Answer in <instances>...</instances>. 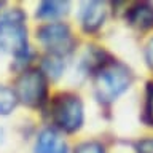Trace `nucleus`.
Wrapping results in <instances>:
<instances>
[{
    "label": "nucleus",
    "mask_w": 153,
    "mask_h": 153,
    "mask_svg": "<svg viewBox=\"0 0 153 153\" xmlns=\"http://www.w3.org/2000/svg\"><path fill=\"white\" fill-rule=\"evenodd\" d=\"M132 81L129 70L121 64H110L104 67L96 76V91L100 100L112 102L124 93Z\"/></svg>",
    "instance_id": "1"
},
{
    "label": "nucleus",
    "mask_w": 153,
    "mask_h": 153,
    "mask_svg": "<svg viewBox=\"0 0 153 153\" xmlns=\"http://www.w3.org/2000/svg\"><path fill=\"white\" fill-rule=\"evenodd\" d=\"M145 57H147L148 65L153 67V38H152L150 42H148V45H147V50H145Z\"/></svg>",
    "instance_id": "14"
},
{
    "label": "nucleus",
    "mask_w": 153,
    "mask_h": 153,
    "mask_svg": "<svg viewBox=\"0 0 153 153\" xmlns=\"http://www.w3.org/2000/svg\"><path fill=\"white\" fill-rule=\"evenodd\" d=\"M142 153H153V152H147V150H142Z\"/></svg>",
    "instance_id": "15"
},
{
    "label": "nucleus",
    "mask_w": 153,
    "mask_h": 153,
    "mask_svg": "<svg viewBox=\"0 0 153 153\" xmlns=\"http://www.w3.org/2000/svg\"><path fill=\"white\" fill-rule=\"evenodd\" d=\"M35 153H67V143L53 129H45L37 139Z\"/></svg>",
    "instance_id": "6"
},
{
    "label": "nucleus",
    "mask_w": 153,
    "mask_h": 153,
    "mask_svg": "<svg viewBox=\"0 0 153 153\" xmlns=\"http://www.w3.org/2000/svg\"><path fill=\"white\" fill-rule=\"evenodd\" d=\"M54 121L64 129V131L74 132L83 123V105L81 100L75 96H64L57 99L54 104Z\"/></svg>",
    "instance_id": "4"
},
{
    "label": "nucleus",
    "mask_w": 153,
    "mask_h": 153,
    "mask_svg": "<svg viewBox=\"0 0 153 153\" xmlns=\"http://www.w3.org/2000/svg\"><path fill=\"white\" fill-rule=\"evenodd\" d=\"M62 69H64V64H62L61 57L56 56V54L48 56V57H45V61H43V70H45L50 76H53V78H57V76L61 75Z\"/></svg>",
    "instance_id": "11"
},
{
    "label": "nucleus",
    "mask_w": 153,
    "mask_h": 153,
    "mask_svg": "<svg viewBox=\"0 0 153 153\" xmlns=\"http://www.w3.org/2000/svg\"><path fill=\"white\" fill-rule=\"evenodd\" d=\"M69 3L67 2H43L38 7L37 14L40 18H56L67 13Z\"/></svg>",
    "instance_id": "9"
},
{
    "label": "nucleus",
    "mask_w": 153,
    "mask_h": 153,
    "mask_svg": "<svg viewBox=\"0 0 153 153\" xmlns=\"http://www.w3.org/2000/svg\"><path fill=\"white\" fill-rule=\"evenodd\" d=\"M16 94L13 89L0 86V115H8L13 112V108L16 107Z\"/></svg>",
    "instance_id": "10"
},
{
    "label": "nucleus",
    "mask_w": 153,
    "mask_h": 153,
    "mask_svg": "<svg viewBox=\"0 0 153 153\" xmlns=\"http://www.w3.org/2000/svg\"><path fill=\"white\" fill-rule=\"evenodd\" d=\"M128 19L137 29H150L153 27V7L148 3H139L131 8Z\"/></svg>",
    "instance_id": "8"
},
{
    "label": "nucleus",
    "mask_w": 153,
    "mask_h": 153,
    "mask_svg": "<svg viewBox=\"0 0 153 153\" xmlns=\"http://www.w3.org/2000/svg\"><path fill=\"white\" fill-rule=\"evenodd\" d=\"M105 19V5L100 2H89L83 7L81 22L86 30H96L102 26Z\"/></svg>",
    "instance_id": "7"
},
{
    "label": "nucleus",
    "mask_w": 153,
    "mask_h": 153,
    "mask_svg": "<svg viewBox=\"0 0 153 153\" xmlns=\"http://www.w3.org/2000/svg\"><path fill=\"white\" fill-rule=\"evenodd\" d=\"M75 153H104V148L96 142H85L76 147Z\"/></svg>",
    "instance_id": "12"
},
{
    "label": "nucleus",
    "mask_w": 153,
    "mask_h": 153,
    "mask_svg": "<svg viewBox=\"0 0 153 153\" xmlns=\"http://www.w3.org/2000/svg\"><path fill=\"white\" fill-rule=\"evenodd\" d=\"M16 97L29 107H37L43 102L46 94V81L40 70H26L16 81Z\"/></svg>",
    "instance_id": "3"
},
{
    "label": "nucleus",
    "mask_w": 153,
    "mask_h": 153,
    "mask_svg": "<svg viewBox=\"0 0 153 153\" xmlns=\"http://www.w3.org/2000/svg\"><path fill=\"white\" fill-rule=\"evenodd\" d=\"M147 115H148L150 123H153V88H152L150 96H148V100H147Z\"/></svg>",
    "instance_id": "13"
},
{
    "label": "nucleus",
    "mask_w": 153,
    "mask_h": 153,
    "mask_svg": "<svg viewBox=\"0 0 153 153\" xmlns=\"http://www.w3.org/2000/svg\"><path fill=\"white\" fill-rule=\"evenodd\" d=\"M0 48L13 54L27 50V32L22 26V13L14 11L0 19Z\"/></svg>",
    "instance_id": "2"
},
{
    "label": "nucleus",
    "mask_w": 153,
    "mask_h": 153,
    "mask_svg": "<svg viewBox=\"0 0 153 153\" xmlns=\"http://www.w3.org/2000/svg\"><path fill=\"white\" fill-rule=\"evenodd\" d=\"M38 38L56 56L67 53L72 46V37H70L69 27L61 22H53L43 26L38 30Z\"/></svg>",
    "instance_id": "5"
}]
</instances>
